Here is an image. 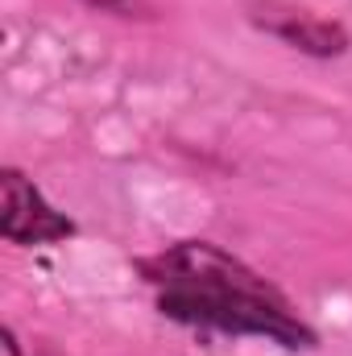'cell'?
Segmentation results:
<instances>
[{"instance_id": "6da1fadb", "label": "cell", "mask_w": 352, "mask_h": 356, "mask_svg": "<svg viewBox=\"0 0 352 356\" xmlns=\"http://www.w3.org/2000/svg\"><path fill=\"white\" fill-rule=\"evenodd\" d=\"M145 277L162 286V315L178 323H203L237 336H265L286 348H311L315 332L303 327L282 294L257 277L249 266L228 257L207 241L175 245L150 261H141Z\"/></svg>"}, {"instance_id": "7a4b0ae2", "label": "cell", "mask_w": 352, "mask_h": 356, "mask_svg": "<svg viewBox=\"0 0 352 356\" xmlns=\"http://www.w3.org/2000/svg\"><path fill=\"white\" fill-rule=\"evenodd\" d=\"M0 232L13 245H50L75 232L67 216H58L42 191L17 170H4V211H0Z\"/></svg>"}, {"instance_id": "3957f363", "label": "cell", "mask_w": 352, "mask_h": 356, "mask_svg": "<svg viewBox=\"0 0 352 356\" xmlns=\"http://www.w3.org/2000/svg\"><path fill=\"white\" fill-rule=\"evenodd\" d=\"M262 25L269 33H278L282 42L307 50V54H319V58H332V54H344L349 50V33L344 25L336 21H319L311 13H286V17H262Z\"/></svg>"}, {"instance_id": "277c9868", "label": "cell", "mask_w": 352, "mask_h": 356, "mask_svg": "<svg viewBox=\"0 0 352 356\" xmlns=\"http://www.w3.org/2000/svg\"><path fill=\"white\" fill-rule=\"evenodd\" d=\"M0 356H21V348H17V336H13V332H4V336H0Z\"/></svg>"}]
</instances>
